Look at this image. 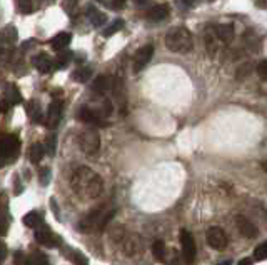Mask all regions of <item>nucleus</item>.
<instances>
[{
  "instance_id": "nucleus-1",
  "label": "nucleus",
  "mask_w": 267,
  "mask_h": 265,
  "mask_svg": "<svg viewBox=\"0 0 267 265\" xmlns=\"http://www.w3.org/2000/svg\"><path fill=\"white\" fill-rule=\"evenodd\" d=\"M70 189L74 194L82 200H90L102 194L104 190V180L99 174L92 169L82 165L77 167L70 177Z\"/></svg>"
},
{
  "instance_id": "nucleus-2",
  "label": "nucleus",
  "mask_w": 267,
  "mask_h": 265,
  "mask_svg": "<svg viewBox=\"0 0 267 265\" xmlns=\"http://www.w3.org/2000/svg\"><path fill=\"white\" fill-rule=\"evenodd\" d=\"M114 215H115L114 207L111 205L95 207L94 210H90L86 217L80 220L79 230L84 232V234H97V232H102Z\"/></svg>"
},
{
  "instance_id": "nucleus-3",
  "label": "nucleus",
  "mask_w": 267,
  "mask_h": 265,
  "mask_svg": "<svg viewBox=\"0 0 267 265\" xmlns=\"http://www.w3.org/2000/svg\"><path fill=\"white\" fill-rule=\"evenodd\" d=\"M192 34L184 27H176L171 28L165 35V47L171 52H177V54H187L192 50Z\"/></svg>"
},
{
  "instance_id": "nucleus-4",
  "label": "nucleus",
  "mask_w": 267,
  "mask_h": 265,
  "mask_svg": "<svg viewBox=\"0 0 267 265\" xmlns=\"http://www.w3.org/2000/svg\"><path fill=\"white\" fill-rule=\"evenodd\" d=\"M20 154V140L14 133H5L0 140V155L3 164H10Z\"/></svg>"
},
{
  "instance_id": "nucleus-5",
  "label": "nucleus",
  "mask_w": 267,
  "mask_h": 265,
  "mask_svg": "<svg viewBox=\"0 0 267 265\" xmlns=\"http://www.w3.org/2000/svg\"><path fill=\"white\" fill-rule=\"evenodd\" d=\"M79 145H80V149H82L84 154H87V155H95L100 149L99 132L92 127L82 130L79 135Z\"/></svg>"
},
{
  "instance_id": "nucleus-6",
  "label": "nucleus",
  "mask_w": 267,
  "mask_h": 265,
  "mask_svg": "<svg viewBox=\"0 0 267 265\" xmlns=\"http://www.w3.org/2000/svg\"><path fill=\"white\" fill-rule=\"evenodd\" d=\"M180 247H182V257L187 264H194L197 257V245L194 235L189 230L182 229L180 230Z\"/></svg>"
},
{
  "instance_id": "nucleus-7",
  "label": "nucleus",
  "mask_w": 267,
  "mask_h": 265,
  "mask_svg": "<svg viewBox=\"0 0 267 265\" xmlns=\"http://www.w3.org/2000/svg\"><path fill=\"white\" fill-rule=\"evenodd\" d=\"M205 240H207L209 247L216 248V250H224L229 243L227 234H225L222 227H217V225L209 227L207 232H205Z\"/></svg>"
},
{
  "instance_id": "nucleus-8",
  "label": "nucleus",
  "mask_w": 267,
  "mask_h": 265,
  "mask_svg": "<svg viewBox=\"0 0 267 265\" xmlns=\"http://www.w3.org/2000/svg\"><path fill=\"white\" fill-rule=\"evenodd\" d=\"M35 240L44 247H57L62 243V239L55 232H52L47 225H40L35 229Z\"/></svg>"
},
{
  "instance_id": "nucleus-9",
  "label": "nucleus",
  "mask_w": 267,
  "mask_h": 265,
  "mask_svg": "<svg viewBox=\"0 0 267 265\" xmlns=\"http://www.w3.org/2000/svg\"><path fill=\"white\" fill-rule=\"evenodd\" d=\"M119 245L124 254L129 257H135L142 252V243H140V239L135 234H127L119 237Z\"/></svg>"
},
{
  "instance_id": "nucleus-10",
  "label": "nucleus",
  "mask_w": 267,
  "mask_h": 265,
  "mask_svg": "<svg viewBox=\"0 0 267 265\" xmlns=\"http://www.w3.org/2000/svg\"><path fill=\"white\" fill-rule=\"evenodd\" d=\"M104 113L99 112L95 109H90V107H80L79 112H77V119L86 122L89 125H99V127H104L107 125V122L104 119Z\"/></svg>"
},
{
  "instance_id": "nucleus-11",
  "label": "nucleus",
  "mask_w": 267,
  "mask_h": 265,
  "mask_svg": "<svg viewBox=\"0 0 267 265\" xmlns=\"http://www.w3.org/2000/svg\"><path fill=\"white\" fill-rule=\"evenodd\" d=\"M154 55V47L152 45H144L140 47L139 50L134 54V60H132V70L135 73H139L140 70H144V67L151 62Z\"/></svg>"
},
{
  "instance_id": "nucleus-12",
  "label": "nucleus",
  "mask_w": 267,
  "mask_h": 265,
  "mask_svg": "<svg viewBox=\"0 0 267 265\" xmlns=\"http://www.w3.org/2000/svg\"><path fill=\"white\" fill-rule=\"evenodd\" d=\"M62 110H64V102L62 100H54L50 105H48L47 115H45L47 129H55V127H57L60 119H62Z\"/></svg>"
},
{
  "instance_id": "nucleus-13",
  "label": "nucleus",
  "mask_w": 267,
  "mask_h": 265,
  "mask_svg": "<svg viewBox=\"0 0 267 265\" xmlns=\"http://www.w3.org/2000/svg\"><path fill=\"white\" fill-rule=\"evenodd\" d=\"M217 25H207L204 30V42H205V48H207V54L210 57L216 55L217 52Z\"/></svg>"
},
{
  "instance_id": "nucleus-14",
  "label": "nucleus",
  "mask_w": 267,
  "mask_h": 265,
  "mask_svg": "<svg viewBox=\"0 0 267 265\" xmlns=\"http://www.w3.org/2000/svg\"><path fill=\"white\" fill-rule=\"evenodd\" d=\"M236 225H237L239 232H241V234L244 235L245 239L257 237V234H259L257 227L254 225V222H250L249 219H245V217H242V215H239V217L236 219Z\"/></svg>"
},
{
  "instance_id": "nucleus-15",
  "label": "nucleus",
  "mask_w": 267,
  "mask_h": 265,
  "mask_svg": "<svg viewBox=\"0 0 267 265\" xmlns=\"http://www.w3.org/2000/svg\"><path fill=\"white\" fill-rule=\"evenodd\" d=\"M114 82L115 79H112L111 75H99L94 80V84H92V90L99 93V95H105L109 90L114 88Z\"/></svg>"
},
{
  "instance_id": "nucleus-16",
  "label": "nucleus",
  "mask_w": 267,
  "mask_h": 265,
  "mask_svg": "<svg viewBox=\"0 0 267 265\" xmlns=\"http://www.w3.org/2000/svg\"><path fill=\"white\" fill-rule=\"evenodd\" d=\"M32 62H34V67L37 68L40 73H48L55 67V64L52 62V59L45 54V52H40V54L34 55V60H32Z\"/></svg>"
},
{
  "instance_id": "nucleus-17",
  "label": "nucleus",
  "mask_w": 267,
  "mask_h": 265,
  "mask_svg": "<svg viewBox=\"0 0 267 265\" xmlns=\"http://www.w3.org/2000/svg\"><path fill=\"white\" fill-rule=\"evenodd\" d=\"M25 112L29 115V119L34 122V124H40V122H45L44 119V112H42V105L37 100H29L25 105Z\"/></svg>"
},
{
  "instance_id": "nucleus-18",
  "label": "nucleus",
  "mask_w": 267,
  "mask_h": 265,
  "mask_svg": "<svg viewBox=\"0 0 267 265\" xmlns=\"http://www.w3.org/2000/svg\"><path fill=\"white\" fill-rule=\"evenodd\" d=\"M171 14V7L167 3H160V5H154L151 10L147 12V20L151 22H162L169 17Z\"/></svg>"
},
{
  "instance_id": "nucleus-19",
  "label": "nucleus",
  "mask_w": 267,
  "mask_h": 265,
  "mask_svg": "<svg viewBox=\"0 0 267 265\" xmlns=\"http://www.w3.org/2000/svg\"><path fill=\"white\" fill-rule=\"evenodd\" d=\"M72 42V34L70 32H60L55 37H52L50 39V47L54 48L55 52H64L66 48L68 47V44Z\"/></svg>"
},
{
  "instance_id": "nucleus-20",
  "label": "nucleus",
  "mask_w": 267,
  "mask_h": 265,
  "mask_svg": "<svg viewBox=\"0 0 267 265\" xmlns=\"http://www.w3.org/2000/svg\"><path fill=\"white\" fill-rule=\"evenodd\" d=\"M86 14H87L89 22H90L94 27H102L104 23L107 22V15H105L104 12H100L99 9H97L94 3H90V5L87 7Z\"/></svg>"
},
{
  "instance_id": "nucleus-21",
  "label": "nucleus",
  "mask_w": 267,
  "mask_h": 265,
  "mask_svg": "<svg viewBox=\"0 0 267 265\" xmlns=\"http://www.w3.org/2000/svg\"><path fill=\"white\" fill-rule=\"evenodd\" d=\"M3 99L9 102L10 105H19L22 102V93H20L19 87L15 84H5L3 87Z\"/></svg>"
},
{
  "instance_id": "nucleus-22",
  "label": "nucleus",
  "mask_w": 267,
  "mask_h": 265,
  "mask_svg": "<svg viewBox=\"0 0 267 265\" xmlns=\"http://www.w3.org/2000/svg\"><path fill=\"white\" fill-rule=\"evenodd\" d=\"M44 223V214L39 210H32L27 215H23V225L29 229H37Z\"/></svg>"
},
{
  "instance_id": "nucleus-23",
  "label": "nucleus",
  "mask_w": 267,
  "mask_h": 265,
  "mask_svg": "<svg viewBox=\"0 0 267 265\" xmlns=\"http://www.w3.org/2000/svg\"><path fill=\"white\" fill-rule=\"evenodd\" d=\"M217 37H219L221 42L229 44L234 39V25L232 23H221L217 25Z\"/></svg>"
},
{
  "instance_id": "nucleus-24",
  "label": "nucleus",
  "mask_w": 267,
  "mask_h": 265,
  "mask_svg": "<svg viewBox=\"0 0 267 265\" xmlns=\"http://www.w3.org/2000/svg\"><path fill=\"white\" fill-rule=\"evenodd\" d=\"M2 39H3V44H5V45L14 47L15 42H17V39H19L17 27H15V25H7L2 32Z\"/></svg>"
},
{
  "instance_id": "nucleus-25",
  "label": "nucleus",
  "mask_w": 267,
  "mask_h": 265,
  "mask_svg": "<svg viewBox=\"0 0 267 265\" xmlns=\"http://www.w3.org/2000/svg\"><path fill=\"white\" fill-rule=\"evenodd\" d=\"M45 154H47L45 145H42V144H34V145L30 147V150H29V158H30L32 164H40V160H42Z\"/></svg>"
},
{
  "instance_id": "nucleus-26",
  "label": "nucleus",
  "mask_w": 267,
  "mask_h": 265,
  "mask_svg": "<svg viewBox=\"0 0 267 265\" xmlns=\"http://www.w3.org/2000/svg\"><path fill=\"white\" fill-rule=\"evenodd\" d=\"M165 254H167V248H165V243L162 242V240H156V242L152 243V255L154 259L157 260H165Z\"/></svg>"
},
{
  "instance_id": "nucleus-27",
  "label": "nucleus",
  "mask_w": 267,
  "mask_h": 265,
  "mask_svg": "<svg viewBox=\"0 0 267 265\" xmlns=\"http://www.w3.org/2000/svg\"><path fill=\"white\" fill-rule=\"evenodd\" d=\"M74 80H77V82H82V84H86L90 80V77H92V67H82V68H79V70H75L74 75Z\"/></svg>"
},
{
  "instance_id": "nucleus-28",
  "label": "nucleus",
  "mask_w": 267,
  "mask_h": 265,
  "mask_svg": "<svg viewBox=\"0 0 267 265\" xmlns=\"http://www.w3.org/2000/svg\"><path fill=\"white\" fill-rule=\"evenodd\" d=\"M45 150H47V155L54 157L55 155V150H57V135L55 133H50L45 138Z\"/></svg>"
},
{
  "instance_id": "nucleus-29",
  "label": "nucleus",
  "mask_w": 267,
  "mask_h": 265,
  "mask_svg": "<svg viewBox=\"0 0 267 265\" xmlns=\"http://www.w3.org/2000/svg\"><path fill=\"white\" fill-rule=\"evenodd\" d=\"M72 57H74L72 52H60L59 57L55 59V67H57V68H66L67 65L70 64Z\"/></svg>"
},
{
  "instance_id": "nucleus-30",
  "label": "nucleus",
  "mask_w": 267,
  "mask_h": 265,
  "mask_svg": "<svg viewBox=\"0 0 267 265\" xmlns=\"http://www.w3.org/2000/svg\"><path fill=\"white\" fill-rule=\"evenodd\" d=\"M245 45L249 47L250 52H259L261 45H259V39L254 32H247V34H245Z\"/></svg>"
},
{
  "instance_id": "nucleus-31",
  "label": "nucleus",
  "mask_w": 267,
  "mask_h": 265,
  "mask_svg": "<svg viewBox=\"0 0 267 265\" xmlns=\"http://www.w3.org/2000/svg\"><path fill=\"white\" fill-rule=\"evenodd\" d=\"M25 265H50V264H48V260L42 254L35 252V254H32L25 259Z\"/></svg>"
},
{
  "instance_id": "nucleus-32",
  "label": "nucleus",
  "mask_w": 267,
  "mask_h": 265,
  "mask_svg": "<svg viewBox=\"0 0 267 265\" xmlns=\"http://www.w3.org/2000/svg\"><path fill=\"white\" fill-rule=\"evenodd\" d=\"M122 27H124V20H122V19H117L115 22H112L111 25L105 28V30L102 32V35H104V37H112L114 34H117V32H119Z\"/></svg>"
},
{
  "instance_id": "nucleus-33",
  "label": "nucleus",
  "mask_w": 267,
  "mask_h": 265,
  "mask_svg": "<svg viewBox=\"0 0 267 265\" xmlns=\"http://www.w3.org/2000/svg\"><path fill=\"white\" fill-rule=\"evenodd\" d=\"M254 260H267V240L254 248Z\"/></svg>"
},
{
  "instance_id": "nucleus-34",
  "label": "nucleus",
  "mask_w": 267,
  "mask_h": 265,
  "mask_svg": "<svg viewBox=\"0 0 267 265\" xmlns=\"http://www.w3.org/2000/svg\"><path fill=\"white\" fill-rule=\"evenodd\" d=\"M15 2H17V9L20 14H32V10H34L32 0H15Z\"/></svg>"
},
{
  "instance_id": "nucleus-35",
  "label": "nucleus",
  "mask_w": 267,
  "mask_h": 265,
  "mask_svg": "<svg viewBox=\"0 0 267 265\" xmlns=\"http://www.w3.org/2000/svg\"><path fill=\"white\" fill-rule=\"evenodd\" d=\"M250 70H252V65H250V64H245V65H242V67H239L237 79H244L245 75H249Z\"/></svg>"
},
{
  "instance_id": "nucleus-36",
  "label": "nucleus",
  "mask_w": 267,
  "mask_h": 265,
  "mask_svg": "<svg viewBox=\"0 0 267 265\" xmlns=\"http://www.w3.org/2000/svg\"><path fill=\"white\" fill-rule=\"evenodd\" d=\"M257 73L261 79L267 80V60H262V62L257 65Z\"/></svg>"
},
{
  "instance_id": "nucleus-37",
  "label": "nucleus",
  "mask_w": 267,
  "mask_h": 265,
  "mask_svg": "<svg viewBox=\"0 0 267 265\" xmlns=\"http://www.w3.org/2000/svg\"><path fill=\"white\" fill-rule=\"evenodd\" d=\"M39 175H40V182H42V185H47L48 180H50V170H48V169H42Z\"/></svg>"
},
{
  "instance_id": "nucleus-38",
  "label": "nucleus",
  "mask_w": 267,
  "mask_h": 265,
  "mask_svg": "<svg viewBox=\"0 0 267 265\" xmlns=\"http://www.w3.org/2000/svg\"><path fill=\"white\" fill-rule=\"evenodd\" d=\"M179 2H180L182 7H185V9H192V7L197 5V2H199V0H179Z\"/></svg>"
},
{
  "instance_id": "nucleus-39",
  "label": "nucleus",
  "mask_w": 267,
  "mask_h": 265,
  "mask_svg": "<svg viewBox=\"0 0 267 265\" xmlns=\"http://www.w3.org/2000/svg\"><path fill=\"white\" fill-rule=\"evenodd\" d=\"M112 9L114 10H122L125 7V0H112Z\"/></svg>"
},
{
  "instance_id": "nucleus-40",
  "label": "nucleus",
  "mask_w": 267,
  "mask_h": 265,
  "mask_svg": "<svg viewBox=\"0 0 267 265\" xmlns=\"http://www.w3.org/2000/svg\"><path fill=\"white\" fill-rule=\"evenodd\" d=\"M259 9H267V0H257Z\"/></svg>"
},
{
  "instance_id": "nucleus-41",
  "label": "nucleus",
  "mask_w": 267,
  "mask_h": 265,
  "mask_svg": "<svg viewBox=\"0 0 267 265\" xmlns=\"http://www.w3.org/2000/svg\"><path fill=\"white\" fill-rule=\"evenodd\" d=\"M9 105H10V104H9V102H7L5 99L2 100V112H3V113H5L7 110H9Z\"/></svg>"
},
{
  "instance_id": "nucleus-42",
  "label": "nucleus",
  "mask_w": 267,
  "mask_h": 265,
  "mask_svg": "<svg viewBox=\"0 0 267 265\" xmlns=\"http://www.w3.org/2000/svg\"><path fill=\"white\" fill-rule=\"evenodd\" d=\"M237 265H252V259H242Z\"/></svg>"
},
{
  "instance_id": "nucleus-43",
  "label": "nucleus",
  "mask_w": 267,
  "mask_h": 265,
  "mask_svg": "<svg viewBox=\"0 0 267 265\" xmlns=\"http://www.w3.org/2000/svg\"><path fill=\"white\" fill-rule=\"evenodd\" d=\"M217 265H230V260H222V262Z\"/></svg>"
},
{
  "instance_id": "nucleus-44",
  "label": "nucleus",
  "mask_w": 267,
  "mask_h": 265,
  "mask_svg": "<svg viewBox=\"0 0 267 265\" xmlns=\"http://www.w3.org/2000/svg\"><path fill=\"white\" fill-rule=\"evenodd\" d=\"M97 2H100V3H104V5H107V2H109V0H97Z\"/></svg>"
},
{
  "instance_id": "nucleus-45",
  "label": "nucleus",
  "mask_w": 267,
  "mask_h": 265,
  "mask_svg": "<svg viewBox=\"0 0 267 265\" xmlns=\"http://www.w3.org/2000/svg\"><path fill=\"white\" fill-rule=\"evenodd\" d=\"M262 167H264V170L267 172V162H264V164H262Z\"/></svg>"
},
{
  "instance_id": "nucleus-46",
  "label": "nucleus",
  "mask_w": 267,
  "mask_h": 265,
  "mask_svg": "<svg viewBox=\"0 0 267 265\" xmlns=\"http://www.w3.org/2000/svg\"><path fill=\"white\" fill-rule=\"evenodd\" d=\"M137 2H139V3H144V2H147V0H137Z\"/></svg>"
}]
</instances>
